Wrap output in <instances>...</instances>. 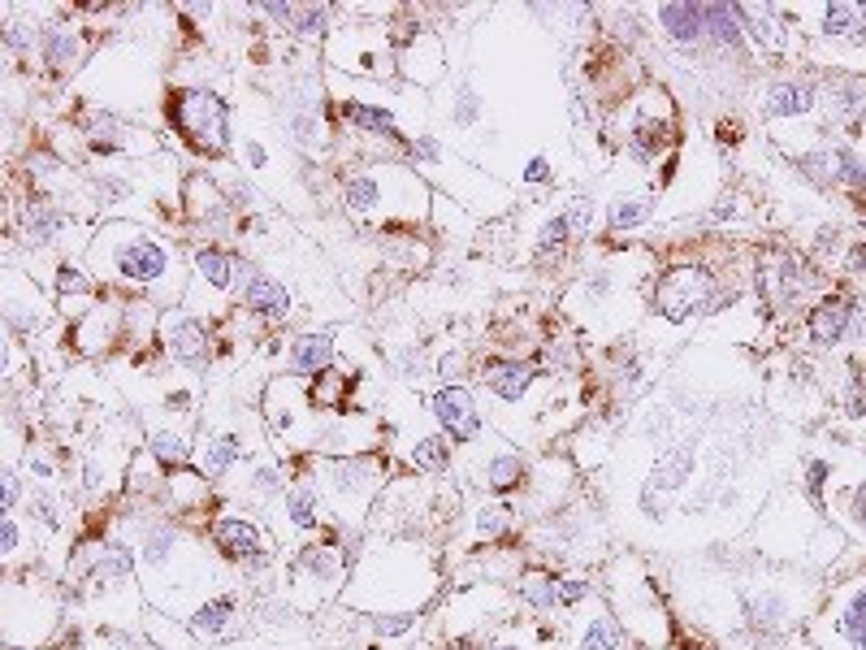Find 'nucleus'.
<instances>
[{
  "instance_id": "obj_21",
  "label": "nucleus",
  "mask_w": 866,
  "mask_h": 650,
  "mask_svg": "<svg viewBox=\"0 0 866 650\" xmlns=\"http://www.w3.org/2000/svg\"><path fill=\"white\" fill-rule=\"evenodd\" d=\"M650 217H654V195H646V191L615 195V200L607 204V230H611V234L637 230V226H646Z\"/></svg>"
},
{
  "instance_id": "obj_2",
  "label": "nucleus",
  "mask_w": 866,
  "mask_h": 650,
  "mask_svg": "<svg viewBox=\"0 0 866 650\" xmlns=\"http://www.w3.org/2000/svg\"><path fill=\"white\" fill-rule=\"evenodd\" d=\"M429 200L425 178L403 165H369L343 178V208L360 221H421Z\"/></svg>"
},
{
  "instance_id": "obj_27",
  "label": "nucleus",
  "mask_w": 866,
  "mask_h": 650,
  "mask_svg": "<svg viewBox=\"0 0 866 650\" xmlns=\"http://www.w3.org/2000/svg\"><path fill=\"white\" fill-rule=\"evenodd\" d=\"M230 620H234V594H221L191 616V633L204 637V642H213V637H221L230 629Z\"/></svg>"
},
{
  "instance_id": "obj_6",
  "label": "nucleus",
  "mask_w": 866,
  "mask_h": 650,
  "mask_svg": "<svg viewBox=\"0 0 866 650\" xmlns=\"http://www.w3.org/2000/svg\"><path fill=\"white\" fill-rule=\"evenodd\" d=\"M715 304V278L706 269H672L663 273L659 291H654V312H663L667 321H689Z\"/></svg>"
},
{
  "instance_id": "obj_26",
  "label": "nucleus",
  "mask_w": 866,
  "mask_h": 650,
  "mask_svg": "<svg viewBox=\"0 0 866 650\" xmlns=\"http://www.w3.org/2000/svg\"><path fill=\"white\" fill-rule=\"evenodd\" d=\"M330 477H334L338 494L360 499V494H373V486H377V464L373 460H338Z\"/></svg>"
},
{
  "instance_id": "obj_39",
  "label": "nucleus",
  "mask_w": 866,
  "mask_h": 650,
  "mask_svg": "<svg viewBox=\"0 0 866 650\" xmlns=\"http://www.w3.org/2000/svg\"><path fill=\"white\" fill-rule=\"evenodd\" d=\"M572 239V230H568V217L563 213H555V217H546L542 221V230H537V252L542 256H550V252H559L563 243Z\"/></svg>"
},
{
  "instance_id": "obj_37",
  "label": "nucleus",
  "mask_w": 866,
  "mask_h": 650,
  "mask_svg": "<svg viewBox=\"0 0 866 650\" xmlns=\"http://www.w3.org/2000/svg\"><path fill=\"white\" fill-rule=\"evenodd\" d=\"M563 217H568L572 239H589V230H594V217H598V204L589 200V195H576V200L563 208Z\"/></svg>"
},
{
  "instance_id": "obj_50",
  "label": "nucleus",
  "mask_w": 866,
  "mask_h": 650,
  "mask_svg": "<svg viewBox=\"0 0 866 650\" xmlns=\"http://www.w3.org/2000/svg\"><path fill=\"white\" fill-rule=\"evenodd\" d=\"M849 512H854V516H858V525L866 529V477H862L858 486H854V499H849Z\"/></svg>"
},
{
  "instance_id": "obj_24",
  "label": "nucleus",
  "mask_w": 866,
  "mask_h": 650,
  "mask_svg": "<svg viewBox=\"0 0 866 650\" xmlns=\"http://www.w3.org/2000/svg\"><path fill=\"white\" fill-rule=\"evenodd\" d=\"M702 18H706V39H711L715 48H737L745 39L737 5H702Z\"/></svg>"
},
{
  "instance_id": "obj_51",
  "label": "nucleus",
  "mask_w": 866,
  "mask_h": 650,
  "mask_svg": "<svg viewBox=\"0 0 866 650\" xmlns=\"http://www.w3.org/2000/svg\"><path fill=\"white\" fill-rule=\"evenodd\" d=\"M243 152H247V165H252V169H265V165H269V152L260 148V143L247 139V143H243Z\"/></svg>"
},
{
  "instance_id": "obj_54",
  "label": "nucleus",
  "mask_w": 866,
  "mask_h": 650,
  "mask_svg": "<svg viewBox=\"0 0 866 650\" xmlns=\"http://www.w3.org/2000/svg\"><path fill=\"white\" fill-rule=\"evenodd\" d=\"M498 650H516V646H498Z\"/></svg>"
},
{
  "instance_id": "obj_53",
  "label": "nucleus",
  "mask_w": 866,
  "mask_h": 650,
  "mask_svg": "<svg viewBox=\"0 0 866 650\" xmlns=\"http://www.w3.org/2000/svg\"><path fill=\"white\" fill-rule=\"evenodd\" d=\"M0 481H5V512H13V507H18V477L5 473Z\"/></svg>"
},
{
  "instance_id": "obj_18",
  "label": "nucleus",
  "mask_w": 866,
  "mask_h": 650,
  "mask_svg": "<svg viewBox=\"0 0 866 650\" xmlns=\"http://www.w3.org/2000/svg\"><path fill=\"white\" fill-rule=\"evenodd\" d=\"M61 230H65V213L57 204H26L22 208V217H18V234H22V243L26 247H48V243H57L61 239Z\"/></svg>"
},
{
  "instance_id": "obj_49",
  "label": "nucleus",
  "mask_w": 866,
  "mask_h": 650,
  "mask_svg": "<svg viewBox=\"0 0 866 650\" xmlns=\"http://www.w3.org/2000/svg\"><path fill=\"white\" fill-rule=\"evenodd\" d=\"M524 182H533V187H537V182H550V161H546V156H533L529 169H524Z\"/></svg>"
},
{
  "instance_id": "obj_46",
  "label": "nucleus",
  "mask_w": 866,
  "mask_h": 650,
  "mask_svg": "<svg viewBox=\"0 0 866 650\" xmlns=\"http://www.w3.org/2000/svg\"><path fill=\"white\" fill-rule=\"evenodd\" d=\"M408 629H416V616H382L377 620V633H386V637H399Z\"/></svg>"
},
{
  "instance_id": "obj_44",
  "label": "nucleus",
  "mask_w": 866,
  "mask_h": 650,
  "mask_svg": "<svg viewBox=\"0 0 866 650\" xmlns=\"http://www.w3.org/2000/svg\"><path fill=\"white\" fill-rule=\"evenodd\" d=\"M343 382H347V377H338V373H321V386H312V403H317V408H334Z\"/></svg>"
},
{
  "instance_id": "obj_25",
  "label": "nucleus",
  "mask_w": 866,
  "mask_h": 650,
  "mask_svg": "<svg viewBox=\"0 0 866 650\" xmlns=\"http://www.w3.org/2000/svg\"><path fill=\"white\" fill-rule=\"evenodd\" d=\"M693 455H698V442H693V438L676 442V447L667 451L659 464H654V486H659V490H676V486H685L689 473H693Z\"/></svg>"
},
{
  "instance_id": "obj_13",
  "label": "nucleus",
  "mask_w": 866,
  "mask_h": 650,
  "mask_svg": "<svg viewBox=\"0 0 866 650\" xmlns=\"http://www.w3.org/2000/svg\"><path fill=\"white\" fill-rule=\"evenodd\" d=\"M239 295H243V304L252 308L256 317H286V312H291V291H286L278 278L256 273V269H247V265H243V278H239Z\"/></svg>"
},
{
  "instance_id": "obj_1",
  "label": "nucleus",
  "mask_w": 866,
  "mask_h": 650,
  "mask_svg": "<svg viewBox=\"0 0 866 650\" xmlns=\"http://www.w3.org/2000/svg\"><path fill=\"white\" fill-rule=\"evenodd\" d=\"M91 273L100 282H117L143 295H174L178 291V256L161 243V234L135 221H104L91 234Z\"/></svg>"
},
{
  "instance_id": "obj_17",
  "label": "nucleus",
  "mask_w": 866,
  "mask_h": 650,
  "mask_svg": "<svg viewBox=\"0 0 866 650\" xmlns=\"http://www.w3.org/2000/svg\"><path fill=\"white\" fill-rule=\"evenodd\" d=\"M763 113L767 117H806L815 113V87L797 83V78H776L763 91Z\"/></svg>"
},
{
  "instance_id": "obj_52",
  "label": "nucleus",
  "mask_w": 866,
  "mask_h": 650,
  "mask_svg": "<svg viewBox=\"0 0 866 650\" xmlns=\"http://www.w3.org/2000/svg\"><path fill=\"white\" fill-rule=\"evenodd\" d=\"M256 490H282V477L273 473V468H260V473H256Z\"/></svg>"
},
{
  "instance_id": "obj_4",
  "label": "nucleus",
  "mask_w": 866,
  "mask_h": 650,
  "mask_svg": "<svg viewBox=\"0 0 866 650\" xmlns=\"http://www.w3.org/2000/svg\"><path fill=\"white\" fill-rule=\"evenodd\" d=\"M676 139V122H672V104L663 91H646L641 104L633 109V122L624 130V152L637 165H659V156L672 148Z\"/></svg>"
},
{
  "instance_id": "obj_28",
  "label": "nucleus",
  "mask_w": 866,
  "mask_h": 650,
  "mask_svg": "<svg viewBox=\"0 0 866 650\" xmlns=\"http://www.w3.org/2000/svg\"><path fill=\"white\" fill-rule=\"evenodd\" d=\"M239 438H208L204 442V451H200V473L204 477H221L226 468L239 460Z\"/></svg>"
},
{
  "instance_id": "obj_47",
  "label": "nucleus",
  "mask_w": 866,
  "mask_h": 650,
  "mask_svg": "<svg viewBox=\"0 0 866 650\" xmlns=\"http://www.w3.org/2000/svg\"><path fill=\"white\" fill-rule=\"evenodd\" d=\"M585 594H589V585H585V581H559V607L581 603Z\"/></svg>"
},
{
  "instance_id": "obj_40",
  "label": "nucleus",
  "mask_w": 866,
  "mask_h": 650,
  "mask_svg": "<svg viewBox=\"0 0 866 650\" xmlns=\"http://www.w3.org/2000/svg\"><path fill=\"white\" fill-rule=\"evenodd\" d=\"M135 191L126 178H117V174H104V178H91V204H117V200H126V195Z\"/></svg>"
},
{
  "instance_id": "obj_5",
  "label": "nucleus",
  "mask_w": 866,
  "mask_h": 650,
  "mask_svg": "<svg viewBox=\"0 0 866 650\" xmlns=\"http://www.w3.org/2000/svg\"><path fill=\"white\" fill-rule=\"evenodd\" d=\"M815 642L828 650H866V581L845 585L815 624Z\"/></svg>"
},
{
  "instance_id": "obj_33",
  "label": "nucleus",
  "mask_w": 866,
  "mask_h": 650,
  "mask_svg": "<svg viewBox=\"0 0 866 650\" xmlns=\"http://www.w3.org/2000/svg\"><path fill=\"white\" fill-rule=\"evenodd\" d=\"M524 481V464L520 455H494L490 464H485V486L490 490H511Z\"/></svg>"
},
{
  "instance_id": "obj_34",
  "label": "nucleus",
  "mask_w": 866,
  "mask_h": 650,
  "mask_svg": "<svg viewBox=\"0 0 866 650\" xmlns=\"http://www.w3.org/2000/svg\"><path fill=\"white\" fill-rule=\"evenodd\" d=\"M330 18H334V9H330V5H295L291 31H295V35H304V39L325 35V31H330V26H325Z\"/></svg>"
},
{
  "instance_id": "obj_15",
  "label": "nucleus",
  "mask_w": 866,
  "mask_h": 650,
  "mask_svg": "<svg viewBox=\"0 0 866 650\" xmlns=\"http://www.w3.org/2000/svg\"><path fill=\"white\" fill-rule=\"evenodd\" d=\"M191 265H195V278H200L208 291H217V295L239 291L243 265H239V260H234L230 252H221V247H195Z\"/></svg>"
},
{
  "instance_id": "obj_23",
  "label": "nucleus",
  "mask_w": 866,
  "mask_h": 650,
  "mask_svg": "<svg viewBox=\"0 0 866 650\" xmlns=\"http://www.w3.org/2000/svg\"><path fill=\"white\" fill-rule=\"evenodd\" d=\"M529 382H533V369H524L520 360H494V364H485V386H490L498 399H507V403H520L524 390H529Z\"/></svg>"
},
{
  "instance_id": "obj_42",
  "label": "nucleus",
  "mask_w": 866,
  "mask_h": 650,
  "mask_svg": "<svg viewBox=\"0 0 866 650\" xmlns=\"http://www.w3.org/2000/svg\"><path fill=\"white\" fill-rule=\"evenodd\" d=\"M477 113H481V96L468 83H459V100H455V109H451V122L455 126H472V122H477Z\"/></svg>"
},
{
  "instance_id": "obj_12",
  "label": "nucleus",
  "mask_w": 866,
  "mask_h": 650,
  "mask_svg": "<svg viewBox=\"0 0 866 650\" xmlns=\"http://www.w3.org/2000/svg\"><path fill=\"white\" fill-rule=\"evenodd\" d=\"M854 330V304H849L845 295H828V299H819L815 308H810V317H806V338L815 347H832V343H841V338Z\"/></svg>"
},
{
  "instance_id": "obj_41",
  "label": "nucleus",
  "mask_w": 866,
  "mask_h": 650,
  "mask_svg": "<svg viewBox=\"0 0 866 650\" xmlns=\"http://www.w3.org/2000/svg\"><path fill=\"white\" fill-rule=\"evenodd\" d=\"M446 460H451V447H446L442 438H421V442H412V464H416V468H442Z\"/></svg>"
},
{
  "instance_id": "obj_14",
  "label": "nucleus",
  "mask_w": 866,
  "mask_h": 650,
  "mask_svg": "<svg viewBox=\"0 0 866 650\" xmlns=\"http://www.w3.org/2000/svg\"><path fill=\"white\" fill-rule=\"evenodd\" d=\"M208 533H213V542H217L226 555L247 559L252 568L265 564V555H260V533H256L252 520H243V516H217Z\"/></svg>"
},
{
  "instance_id": "obj_30",
  "label": "nucleus",
  "mask_w": 866,
  "mask_h": 650,
  "mask_svg": "<svg viewBox=\"0 0 866 650\" xmlns=\"http://www.w3.org/2000/svg\"><path fill=\"white\" fill-rule=\"evenodd\" d=\"M520 598L533 611H550L559 607V581L546 577V572H529V577H520Z\"/></svg>"
},
{
  "instance_id": "obj_29",
  "label": "nucleus",
  "mask_w": 866,
  "mask_h": 650,
  "mask_svg": "<svg viewBox=\"0 0 866 650\" xmlns=\"http://www.w3.org/2000/svg\"><path fill=\"white\" fill-rule=\"evenodd\" d=\"M57 295L61 299H91V295H96V273H87L83 265H74V260H61Z\"/></svg>"
},
{
  "instance_id": "obj_48",
  "label": "nucleus",
  "mask_w": 866,
  "mask_h": 650,
  "mask_svg": "<svg viewBox=\"0 0 866 650\" xmlns=\"http://www.w3.org/2000/svg\"><path fill=\"white\" fill-rule=\"evenodd\" d=\"M849 412H854V416L866 412V369L854 377V390H849Z\"/></svg>"
},
{
  "instance_id": "obj_36",
  "label": "nucleus",
  "mask_w": 866,
  "mask_h": 650,
  "mask_svg": "<svg viewBox=\"0 0 866 650\" xmlns=\"http://www.w3.org/2000/svg\"><path fill=\"white\" fill-rule=\"evenodd\" d=\"M148 442H152V455H156L161 464H187V460H191V447H187V438H182V434L156 429Z\"/></svg>"
},
{
  "instance_id": "obj_10",
  "label": "nucleus",
  "mask_w": 866,
  "mask_h": 650,
  "mask_svg": "<svg viewBox=\"0 0 866 650\" xmlns=\"http://www.w3.org/2000/svg\"><path fill=\"white\" fill-rule=\"evenodd\" d=\"M83 57H87V39H83V31H78V26L52 22V26H44V31H39V61H44L48 70H57V74L78 70V65H83Z\"/></svg>"
},
{
  "instance_id": "obj_11",
  "label": "nucleus",
  "mask_w": 866,
  "mask_h": 650,
  "mask_svg": "<svg viewBox=\"0 0 866 650\" xmlns=\"http://www.w3.org/2000/svg\"><path fill=\"white\" fill-rule=\"evenodd\" d=\"M182 204H187V217L195 221V226H221V221L234 213L230 195L221 191L208 174H191L187 178V187H182Z\"/></svg>"
},
{
  "instance_id": "obj_45",
  "label": "nucleus",
  "mask_w": 866,
  "mask_h": 650,
  "mask_svg": "<svg viewBox=\"0 0 866 650\" xmlns=\"http://www.w3.org/2000/svg\"><path fill=\"white\" fill-rule=\"evenodd\" d=\"M0 555L13 559L18 555V516L5 512V520H0Z\"/></svg>"
},
{
  "instance_id": "obj_16",
  "label": "nucleus",
  "mask_w": 866,
  "mask_h": 650,
  "mask_svg": "<svg viewBox=\"0 0 866 650\" xmlns=\"http://www.w3.org/2000/svg\"><path fill=\"white\" fill-rule=\"evenodd\" d=\"M654 22L663 26V35L672 39V44L680 48H693L706 39V18H702V5H693V0H685V5H659L654 9Z\"/></svg>"
},
{
  "instance_id": "obj_31",
  "label": "nucleus",
  "mask_w": 866,
  "mask_h": 650,
  "mask_svg": "<svg viewBox=\"0 0 866 650\" xmlns=\"http://www.w3.org/2000/svg\"><path fill=\"white\" fill-rule=\"evenodd\" d=\"M286 516H291L295 529L317 525V490H312V481H304V486H295L291 494H286Z\"/></svg>"
},
{
  "instance_id": "obj_32",
  "label": "nucleus",
  "mask_w": 866,
  "mask_h": 650,
  "mask_svg": "<svg viewBox=\"0 0 866 650\" xmlns=\"http://www.w3.org/2000/svg\"><path fill=\"white\" fill-rule=\"evenodd\" d=\"M624 642V629L615 624L611 616H594L585 624V637H581V650H620Z\"/></svg>"
},
{
  "instance_id": "obj_8",
  "label": "nucleus",
  "mask_w": 866,
  "mask_h": 650,
  "mask_svg": "<svg viewBox=\"0 0 866 650\" xmlns=\"http://www.w3.org/2000/svg\"><path fill=\"white\" fill-rule=\"evenodd\" d=\"M161 334H165V351L182 364H208L213 356V338H208V325L200 317H191V312H169L161 321Z\"/></svg>"
},
{
  "instance_id": "obj_3",
  "label": "nucleus",
  "mask_w": 866,
  "mask_h": 650,
  "mask_svg": "<svg viewBox=\"0 0 866 650\" xmlns=\"http://www.w3.org/2000/svg\"><path fill=\"white\" fill-rule=\"evenodd\" d=\"M169 126L182 135L187 148L200 156H221L230 152V104L208 87H178L169 91Z\"/></svg>"
},
{
  "instance_id": "obj_20",
  "label": "nucleus",
  "mask_w": 866,
  "mask_h": 650,
  "mask_svg": "<svg viewBox=\"0 0 866 650\" xmlns=\"http://www.w3.org/2000/svg\"><path fill=\"white\" fill-rule=\"evenodd\" d=\"M819 35L828 39H862L866 35V5H845V0H836V5H819Z\"/></svg>"
},
{
  "instance_id": "obj_22",
  "label": "nucleus",
  "mask_w": 866,
  "mask_h": 650,
  "mask_svg": "<svg viewBox=\"0 0 866 650\" xmlns=\"http://www.w3.org/2000/svg\"><path fill=\"white\" fill-rule=\"evenodd\" d=\"M330 364H334V338L330 334H304L291 343V369L299 377L330 373Z\"/></svg>"
},
{
  "instance_id": "obj_35",
  "label": "nucleus",
  "mask_w": 866,
  "mask_h": 650,
  "mask_svg": "<svg viewBox=\"0 0 866 650\" xmlns=\"http://www.w3.org/2000/svg\"><path fill=\"white\" fill-rule=\"evenodd\" d=\"M96 572L104 581L109 577H130V572H135V551H130V546H100Z\"/></svg>"
},
{
  "instance_id": "obj_43",
  "label": "nucleus",
  "mask_w": 866,
  "mask_h": 650,
  "mask_svg": "<svg viewBox=\"0 0 866 650\" xmlns=\"http://www.w3.org/2000/svg\"><path fill=\"white\" fill-rule=\"evenodd\" d=\"M507 525H511L507 507H481V512H477V538H498Z\"/></svg>"
},
{
  "instance_id": "obj_7",
  "label": "nucleus",
  "mask_w": 866,
  "mask_h": 650,
  "mask_svg": "<svg viewBox=\"0 0 866 650\" xmlns=\"http://www.w3.org/2000/svg\"><path fill=\"white\" fill-rule=\"evenodd\" d=\"M395 65L412 78V83L433 87V83L442 78V70H446V48H442V39L433 35V31L416 26V31L408 35V44L395 52Z\"/></svg>"
},
{
  "instance_id": "obj_9",
  "label": "nucleus",
  "mask_w": 866,
  "mask_h": 650,
  "mask_svg": "<svg viewBox=\"0 0 866 650\" xmlns=\"http://www.w3.org/2000/svg\"><path fill=\"white\" fill-rule=\"evenodd\" d=\"M433 416H438V425L451 434L455 442H472L481 434V416H477V403H472V395L464 386H442L438 395L429 399Z\"/></svg>"
},
{
  "instance_id": "obj_38",
  "label": "nucleus",
  "mask_w": 866,
  "mask_h": 650,
  "mask_svg": "<svg viewBox=\"0 0 866 650\" xmlns=\"http://www.w3.org/2000/svg\"><path fill=\"white\" fill-rule=\"evenodd\" d=\"M776 278H780V299H784V304H789V299H802V295H806L810 269L802 265V260H793V256H789V260H784V265H780V273H776Z\"/></svg>"
},
{
  "instance_id": "obj_19",
  "label": "nucleus",
  "mask_w": 866,
  "mask_h": 650,
  "mask_svg": "<svg viewBox=\"0 0 866 650\" xmlns=\"http://www.w3.org/2000/svg\"><path fill=\"white\" fill-rule=\"evenodd\" d=\"M338 113H343V122L369 130V135H382V139H403V130L395 122V113L382 109V104H369V100H338Z\"/></svg>"
}]
</instances>
